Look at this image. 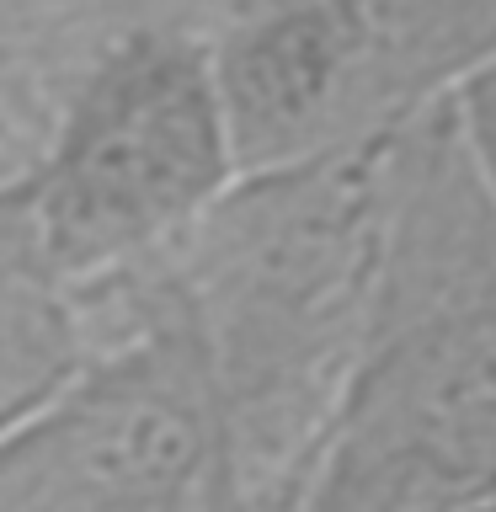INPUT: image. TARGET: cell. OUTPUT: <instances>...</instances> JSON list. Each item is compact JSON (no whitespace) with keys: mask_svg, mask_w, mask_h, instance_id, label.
Instances as JSON below:
<instances>
[{"mask_svg":"<svg viewBox=\"0 0 496 512\" xmlns=\"http://www.w3.org/2000/svg\"><path fill=\"white\" fill-rule=\"evenodd\" d=\"M496 502V192L459 112L395 150L368 342L283 512H480Z\"/></svg>","mask_w":496,"mask_h":512,"instance_id":"1","label":"cell"},{"mask_svg":"<svg viewBox=\"0 0 496 512\" xmlns=\"http://www.w3.org/2000/svg\"><path fill=\"white\" fill-rule=\"evenodd\" d=\"M240 182L214 43L182 27L107 38L54 96L27 214L64 294L160 267Z\"/></svg>","mask_w":496,"mask_h":512,"instance_id":"2","label":"cell"},{"mask_svg":"<svg viewBox=\"0 0 496 512\" xmlns=\"http://www.w3.org/2000/svg\"><path fill=\"white\" fill-rule=\"evenodd\" d=\"M75 299L96 352L0 432V512H230L214 363L166 262Z\"/></svg>","mask_w":496,"mask_h":512,"instance_id":"3","label":"cell"},{"mask_svg":"<svg viewBox=\"0 0 496 512\" xmlns=\"http://www.w3.org/2000/svg\"><path fill=\"white\" fill-rule=\"evenodd\" d=\"M208 43L251 176L454 107L496 64V0H267Z\"/></svg>","mask_w":496,"mask_h":512,"instance_id":"4","label":"cell"},{"mask_svg":"<svg viewBox=\"0 0 496 512\" xmlns=\"http://www.w3.org/2000/svg\"><path fill=\"white\" fill-rule=\"evenodd\" d=\"M96 352V331L75 294L32 288L0 299V432L43 406Z\"/></svg>","mask_w":496,"mask_h":512,"instance_id":"5","label":"cell"},{"mask_svg":"<svg viewBox=\"0 0 496 512\" xmlns=\"http://www.w3.org/2000/svg\"><path fill=\"white\" fill-rule=\"evenodd\" d=\"M75 32L80 0H0V59L48 80L54 96L75 70Z\"/></svg>","mask_w":496,"mask_h":512,"instance_id":"6","label":"cell"},{"mask_svg":"<svg viewBox=\"0 0 496 512\" xmlns=\"http://www.w3.org/2000/svg\"><path fill=\"white\" fill-rule=\"evenodd\" d=\"M48 128H54V91L22 64L0 59V187L27 182L38 166Z\"/></svg>","mask_w":496,"mask_h":512,"instance_id":"7","label":"cell"},{"mask_svg":"<svg viewBox=\"0 0 496 512\" xmlns=\"http://www.w3.org/2000/svg\"><path fill=\"white\" fill-rule=\"evenodd\" d=\"M32 288H54L38 256V235H32L27 214V182L0 187V299L32 294Z\"/></svg>","mask_w":496,"mask_h":512,"instance_id":"8","label":"cell"},{"mask_svg":"<svg viewBox=\"0 0 496 512\" xmlns=\"http://www.w3.org/2000/svg\"><path fill=\"white\" fill-rule=\"evenodd\" d=\"M454 112H459L464 144H470V155H475L480 176H486L491 192H496V64H491V70L475 80L470 91L459 96Z\"/></svg>","mask_w":496,"mask_h":512,"instance_id":"9","label":"cell"}]
</instances>
